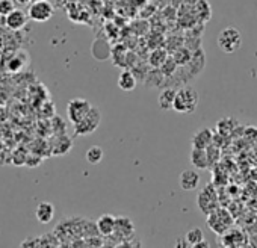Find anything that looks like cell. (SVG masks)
<instances>
[{
  "instance_id": "obj_1",
  "label": "cell",
  "mask_w": 257,
  "mask_h": 248,
  "mask_svg": "<svg viewBox=\"0 0 257 248\" xmlns=\"http://www.w3.org/2000/svg\"><path fill=\"white\" fill-rule=\"evenodd\" d=\"M200 103V94L192 86H182L177 89L173 109L179 113H192L195 112Z\"/></svg>"
},
{
  "instance_id": "obj_2",
  "label": "cell",
  "mask_w": 257,
  "mask_h": 248,
  "mask_svg": "<svg viewBox=\"0 0 257 248\" xmlns=\"http://www.w3.org/2000/svg\"><path fill=\"white\" fill-rule=\"evenodd\" d=\"M242 44V35L236 28H225L218 35V47L224 53H234Z\"/></svg>"
},
{
  "instance_id": "obj_3",
  "label": "cell",
  "mask_w": 257,
  "mask_h": 248,
  "mask_svg": "<svg viewBox=\"0 0 257 248\" xmlns=\"http://www.w3.org/2000/svg\"><path fill=\"white\" fill-rule=\"evenodd\" d=\"M233 224V218L228 210L225 209H215L212 213L207 215V225L212 231L218 234H225Z\"/></svg>"
},
{
  "instance_id": "obj_4",
  "label": "cell",
  "mask_w": 257,
  "mask_h": 248,
  "mask_svg": "<svg viewBox=\"0 0 257 248\" xmlns=\"http://www.w3.org/2000/svg\"><path fill=\"white\" fill-rule=\"evenodd\" d=\"M101 121V112L92 106V109L89 110V113L80 121L77 122L74 128V135L76 137H85V135H91L92 132H95L100 126Z\"/></svg>"
},
{
  "instance_id": "obj_5",
  "label": "cell",
  "mask_w": 257,
  "mask_h": 248,
  "mask_svg": "<svg viewBox=\"0 0 257 248\" xmlns=\"http://www.w3.org/2000/svg\"><path fill=\"white\" fill-rule=\"evenodd\" d=\"M92 109V104L85 100V98H73L68 101L67 104V115H68V119L73 126H76L77 122H80L88 113L89 110Z\"/></svg>"
},
{
  "instance_id": "obj_6",
  "label": "cell",
  "mask_w": 257,
  "mask_h": 248,
  "mask_svg": "<svg viewBox=\"0 0 257 248\" xmlns=\"http://www.w3.org/2000/svg\"><path fill=\"white\" fill-rule=\"evenodd\" d=\"M55 8L47 0H40V2H32V5L28 10V16L31 20L37 23H46L53 17Z\"/></svg>"
},
{
  "instance_id": "obj_7",
  "label": "cell",
  "mask_w": 257,
  "mask_h": 248,
  "mask_svg": "<svg viewBox=\"0 0 257 248\" xmlns=\"http://www.w3.org/2000/svg\"><path fill=\"white\" fill-rule=\"evenodd\" d=\"M197 203H198L200 210H201L204 215H209V213H212L215 209H218V195H216L215 188H213L212 185L204 186V189L198 194Z\"/></svg>"
},
{
  "instance_id": "obj_8",
  "label": "cell",
  "mask_w": 257,
  "mask_h": 248,
  "mask_svg": "<svg viewBox=\"0 0 257 248\" xmlns=\"http://www.w3.org/2000/svg\"><path fill=\"white\" fill-rule=\"evenodd\" d=\"M135 234V224L128 216H116L115 221V231H113V237L121 242L125 239H131Z\"/></svg>"
},
{
  "instance_id": "obj_9",
  "label": "cell",
  "mask_w": 257,
  "mask_h": 248,
  "mask_svg": "<svg viewBox=\"0 0 257 248\" xmlns=\"http://www.w3.org/2000/svg\"><path fill=\"white\" fill-rule=\"evenodd\" d=\"M179 185L183 191H195L200 185V174L195 170H185L179 176Z\"/></svg>"
},
{
  "instance_id": "obj_10",
  "label": "cell",
  "mask_w": 257,
  "mask_h": 248,
  "mask_svg": "<svg viewBox=\"0 0 257 248\" xmlns=\"http://www.w3.org/2000/svg\"><path fill=\"white\" fill-rule=\"evenodd\" d=\"M28 19L29 16H26V13H23L22 10H14L5 17V25L11 31H20L26 26Z\"/></svg>"
},
{
  "instance_id": "obj_11",
  "label": "cell",
  "mask_w": 257,
  "mask_h": 248,
  "mask_svg": "<svg viewBox=\"0 0 257 248\" xmlns=\"http://www.w3.org/2000/svg\"><path fill=\"white\" fill-rule=\"evenodd\" d=\"M213 138H215V134H213L210 129L204 128V129L198 131V132L192 137V140H191L192 149H203V150H206L209 146L213 144Z\"/></svg>"
},
{
  "instance_id": "obj_12",
  "label": "cell",
  "mask_w": 257,
  "mask_h": 248,
  "mask_svg": "<svg viewBox=\"0 0 257 248\" xmlns=\"http://www.w3.org/2000/svg\"><path fill=\"white\" fill-rule=\"evenodd\" d=\"M115 221H116V216H113V215H110V213L101 215V216L95 221L100 236H104V237L112 236L113 231H115Z\"/></svg>"
},
{
  "instance_id": "obj_13",
  "label": "cell",
  "mask_w": 257,
  "mask_h": 248,
  "mask_svg": "<svg viewBox=\"0 0 257 248\" xmlns=\"http://www.w3.org/2000/svg\"><path fill=\"white\" fill-rule=\"evenodd\" d=\"M91 52H92V56L98 61H106V59H110V55H112V47L110 44L103 40V38H98L92 43V47H91Z\"/></svg>"
},
{
  "instance_id": "obj_14",
  "label": "cell",
  "mask_w": 257,
  "mask_h": 248,
  "mask_svg": "<svg viewBox=\"0 0 257 248\" xmlns=\"http://www.w3.org/2000/svg\"><path fill=\"white\" fill-rule=\"evenodd\" d=\"M204 64H206V56H204V52L200 49V50L194 52L191 62H189L185 68L188 70V74H191V77L194 79V77H197V76L203 71Z\"/></svg>"
},
{
  "instance_id": "obj_15",
  "label": "cell",
  "mask_w": 257,
  "mask_h": 248,
  "mask_svg": "<svg viewBox=\"0 0 257 248\" xmlns=\"http://www.w3.org/2000/svg\"><path fill=\"white\" fill-rule=\"evenodd\" d=\"M50 147H52V155L53 156H64L71 150L73 141L65 134L64 135H56V138H55V141H53V144Z\"/></svg>"
},
{
  "instance_id": "obj_16",
  "label": "cell",
  "mask_w": 257,
  "mask_h": 248,
  "mask_svg": "<svg viewBox=\"0 0 257 248\" xmlns=\"http://www.w3.org/2000/svg\"><path fill=\"white\" fill-rule=\"evenodd\" d=\"M55 206L50 203V201H41L38 206H37V210H35V216L37 219L41 222V224H49L50 221H53L55 218Z\"/></svg>"
},
{
  "instance_id": "obj_17",
  "label": "cell",
  "mask_w": 257,
  "mask_h": 248,
  "mask_svg": "<svg viewBox=\"0 0 257 248\" xmlns=\"http://www.w3.org/2000/svg\"><path fill=\"white\" fill-rule=\"evenodd\" d=\"M189 159H191V164H192L197 170H207V168L210 167L207 152L203 150V149H192V150H191Z\"/></svg>"
},
{
  "instance_id": "obj_18",
  "label": "cell",
  "mask_w": 257,
  "mask_h": 248,
  "mask_svg": "<svg viewBox=\"0 0 257 248\" xmlns=\"http://www.w3.org/2000/svg\"><path fill=\"white\" fill-rule=\"evenodd\" d=\"M118 88L122 91H134L137 88V76L132 70H122L119 73Z\"/></svg>"
},
{
  "instance_id": "obj_19",
  "label": "cell",
  "mask_w": 257,
  "mask_h": 248,
  "mask_svg": "<svg viewBox=\"0 0 257 248\" xmlns=\"http://www.w3.org/2000/svg\"><path fill=\"white\" fill-rule=\"evenodd\" d=\"M176 94H177V89L176 88H171V86H167L161 91L159 94V98H158V104L162 110H168L173 107L174 104V98H176Z\"/></svg>"
},
{
  "instance_id": "obj_20",
  "label": "cell",
  "mask_w": 257,
  "mask_h": 248,
  "mask_svg": "<svg viewBox=\"0 0 257 248\" xmlns=\"http://www.w3.org/2000/svg\"><path fill=\"white\" fill-rule=\"evenodd\" d=\"M144 83L149 88L164 86V85H167V77L162 74V71L159 68H152L150 71H147V76L144 79Z\"/></svg>"
},
{
  "instance_id": "obj_21",
  "label": "cell",
  "mask_w": 257,
  "mask_h": 248,
  "mask_svg": "<svg viewBox=\"0 0 257 248\" xmlns=\"http://www.w3.org/2000/svg\"><path fill=\"white\" fill-rule=\"evenodd\" d=\"M168 56H170V52H168L167 49H164V47H156V49L150 53V56H149V64H150L152 68H161V67L164 65V62L168 59Z\"/></svg>"
},
{
  "instance_id": "obj_22",
  "label": "cell",
  "mask_w": 257,
  "mask_h": 248,
  "mask_svg": "<svg viewBox=\"0 0 257 248\" xmlns=\"http://www.w3.org/2000/svg\"><path fill=\"white\" fill-rule=\"evenodd\" d=\"M194 11H195L197 20L201 25L206 23V22H209L210 17H212V8H210V5L206 2V0H200V2L194 7Z\"/></svg>"
},
{
  "instance_id": "obj_23",
  "label": "cell",
  "mask_w": 257,
  "mask_h": 248,
  "mask_svg": "<svg viewBox=\"0 0 257 248\" xmlns=\"http://www.w3.org/2000/svg\"><path fill=\"white\" fill-rule=\"evenodd\" d=\"M192 55H194V52H192L191 49L185 47V46H182L180 49H177L176 52H173V53H171V56L174 58V61L177 62V65H179L180 68L186 67V65L191 62Z\"/></svg>"
},
{
  "instance_id": "obj_24",
  "label": "cell",
  "mask_w": 257,
  "mask_h": 248,
  "mask_svg": "<svg viewBox=\"0 0 257 248\" xmlns=\"http://www.w3.org/2000/svg\"><path fill=\"white\" fill-rule=\"evenodd\" d=\"M127 55H128V53H125V49H124V46L118 44V46L112 47V55H110V59H112L113 65L122 67V65H125Z\"/></svg>"
},
{
  "instance_id": "obj_25",
  "label": "cell",
  "mask_w": 257,
  "mask_h": 248,
  "mask_svg": "<svg viewBox=\"0 0 257 248\" xmlns=\"http://www.w3.org/2000/svg\"><path fill=\"white\" fill-rule=\"evenodd\" d=\"M103 156H104V152H103V149H101V147H98V146H92V147H89V149L86 150V155H85L86 161H88L91 165H97V164H100V162L103 161Z\"/></svg>"
},
{
  "instance_id": "obj_26",
  "label": "cell",
  "mask_w": 257,
  "mask_h": 248,
  "mask_svg": "<svg viewBox=\"0 0 257 248\" xmlns=\"http://www.w3.org/2000/svg\"><path fill=\"white\" fill-rule=\"evenodd\" d=\"M179 68H180V67L177 65V62L174 61V58L170 55V56H168V59L164 62V65H162L159 70L162 71V74H164V76L167 77V80H168V79H171V77H174V76H176V73H177V70H179Z\"/></svg>"
},
{
  "instance_id": "obj_27",
  "label": "cell",
  "mask_w": 257,
  "mask_h": 248,
  "mask_svg": "<svg viewBox=\"0 0 257 248\" xmlns=\"http://www.w3.org/2000/svg\"><path fill=\"white\" fill-rule=\"evenodd\" d=\"M28 152L25 149H16L13 152V165L16 167H23L26 165V161H28Z\"/></svg>"
},
{
  "instance_id": "obj_28",
  "label": "cell",
  "mask_w": 257,
  "mask_h": 248,
  "mask_svg": "<svg viewBox=\"0 0 257 248\" xmlns=\"http://www.w3.org/2000/svg\"><path fill=\"white\" fill-rule=\"evenodd\" d=\"M185 237L188 239V242H189L191 245H194V243H197V242L204 240V233H203V230H201L200 227H195V228H191V230L186 233Z\"/></svg>"
},
{
  "instance_id": "obj_29",
  "label": "cell",
  "mask_w": 257,
  "mask_h": 248,
  "mask_svg": "<svg viewBox=\"0 0 257 248\" xmlns=\"http://www.w3.org/2000/svg\"><path fill=\"white\" fill-rule=\"evenodd\" d=\"M206 152H207V156H209V162H210V165L216 164V162H218V159H219V156H221L219 147H218L216 144H212V146H209V147L206 149Z\"/></svg>"
},
{
  "instance_id": "obj_30",
  "label": "cell",
  "mask_w": 257,
  "mask_h": 248,
  "mask_svg": "<svg viewBox=\"0 0 257 248\" xmlns=\"http://www.w3.org/2000/svg\"><path fill=\"white\" fill-rule=\"evenodd\" d=\"M14 10V2H11V0H0V17H7Z\"/></svg>"
},
{
  "instance_id": "obj_31",
  "label": "cell",
  "mask_w": 257,
  "mask_h": 248,
  "mask_svg": "<svg viewBox=\"0 0 257 248\" xmlns=\"http://www.w3.org/2000/svg\"><path fill=\"white\" fill-rule=\"evenodd\" d=\"M43 156L41 155H38V153H29L28 155V161H26V167H29V168H37L38 165H41V162H43Z\"/></svg>"
},
{
  "instance_id": "obj_32",
  "label": "cell",
  "mask_w": 257,
  "mask_h": 248,
  "mask_svg": "<svg viewBox=\"0 0 257 248\" xmlns=\"http://www.w3.org/2000/svg\"><path fill=\"white\" fill-rule=\"evenodd\" d=\"M7 164H13V152L2 147V150H0V165H7Z\"/></svg>"
},
{
  "instance_id": "obj_33",
  "label": "cell",
  "mask_w": 257,
  "mask_h": 248,
  "mask_svg": "<svg viewBox=\"0 0 257 248\" xmlns=\"http://www.w3.org/2000/svg\"><path fill=\"white\" fill-rule=\"evenodd\" d=\"M113 248H140V243L134 242L132 239H125V240L118 242Z\"/></svg>"
},
{
  "instance_id": "obj_34",
  "label": "cell",
  "mask_w": 257,
  "mask_h": 248,
  "mask_svg": "<svg viewBox=\"0 0 257 248\" xmlns=\"http://www.w3.org/2000/svg\"><path fill=\"white\" fill-rule=\"evenodd\" d=\"M192 245L188 242L186 237H177L176 242H174V248H191Z\"/></svg>"
},
{
  "instance_id": "obj_35",
  "label": "cell",
  "mask_w": 257,
  "mask_h": 248,
  "mask_svg": "<svg viewBox=\"0 0 257 248\" xmlns=\"http://www.w3.org/2000/svg\"><path fill=\"white\" fill-rule=\"evenodd\" d=\"M191 248H210V243H209L207 240H201V242H197V243H194Z\"/></svg>"
},
{
  "instance_id": "obj_36",
  "label": "cell",
  "mask_w": 257,
  "mask_h": 248,
  "mask_svg": "<svg viewBox=\"0 0 257 248\" xmlns=\"http://www.w3.org/2000/svg\"><path fill=\"white\" fill-rule=\"evenodd\" d=\"M198 2H200V0H183V5H186V7H195Z\"/></svg>"
},
{
  "instance_id": "obj_37",
  "label": "cell",
  "mask_w": 257,
  "mask_h": 248,
  "mask_svg": "<svg viewBox=\"0 0 257 248\" xmlns=\"http://www.w3.org/2000/svg\"><path fill=\"white\" fill-rule=\"evenodd\" d=\"M16 2L20 4L22 7H26V5H29V4L32 2V0H16Z\"/></svg>"
},
{
  "instance_id": "obj_38",
  "label": "cell",
  "mask_w": 257,
  "mask_h": 248,
  "mask_svg": "<svg viewBox=\"0 0 257 248\" xmlns=\"http://www.w3.org/2000/svg\"><path fill=\"white\" fill-rule=\"evenodd\" d=\"M100 248H113V246H110V245H109L107 242H104V243H103V245H101Z\"/></svg>"
},
{
  "instance_id": "obj_39",
  "label": "cell",
  "mask_w": 257,
  "mask_h": 248,
  "mask_svg": "<svg viewBox=\"0 0 257 248\" xmlns=\"http://www.w3.org/2000/svg\"><path fill=\"white\" fill-rule=\"evenodd\" d=\"M32 2H40V0H32Z\"/></svg>"
},
{
  "instance_id": "obj_40",
  "label": "cell",
  "mask_w": 257,
  "mask_h": 248,
  "mask_svg": "<svg viewBox=\"0 0 257 248\" xmlns=\"http://www.w3.org/2000/svg\"><path fill=\"white\" fill-rule=\"evenodd\" d=\"M0 150H2V147H0Z\"/></svg>"
},
{
  "instance_id": "obj_41",
  "label": "cell",
  "mask_w": 257,
  "mask_h": 248,
  "mask_svg": "<svg viewBox=\"0 0 257 248\" xmlns=\"http://www.w3.org/2000/svg\"><path fill=\"white\" fill-rule=\"evenodd\" d=\"M140 248H141V246H140Z\"/></svg>"
}]
</instances>
